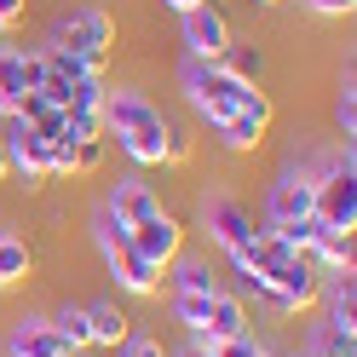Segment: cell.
Masks as SVG:
<instances>
[{
    "mask_svg": "<svg viewBox=\"0 0 357 357\" xmlns=\"http://www.w3.org/2000/svg\"><path fill=\"white\" fill-rule=\"evenodd\" d=\"M127 236H132V225H127L121 213H109V208H104V213H98V248H121Z\"/></svg>",
    "mask_w": 357,
    "mask_h": 357,
    "instance_id": "cell-24",
    "label": "cell"
},
{
    "mask_svg": "<svg viewBox=\"0 0 357 357\" xmlns=\"http://www.w3.org/2000/svg\"><path fill=\"white\" fill-rule=\"evenodd\" d=\"M132 248H139L150 265H162V271H167V265H173V254H185V225H178V219L167 213V208H155L150 219H139V225H132Z\"/></svg>",
    "mask_w": 357,
    "mask_h": 357,
    "instance_id": "cell-8",
    "label": "cell"
},
{
    "mask_svg": "<svg viewBox=\"0 0 357 357\" xmlns=\"http://www.w3.org/2000/svg\"><path fill=\"white\" fill-rule=\"evenodd\" d=\"M328 334H351L357 340V282H351V271H334V282H328Z\"/></svg>",
    "mask_w": 357,
    "mask_h": 357,
    "instance_id": "cell-17",
    "label": "cell"
},
{
    "mask_svg": "<svg viewBox=\"0 0 357 357\" xmlns=\"http://www.w3.org/2000/svg\"><path fill=\"white\" fill-rule=\"evenodd\" d=\"M70 357H93V351H70Z\"/></svg>",
    "mask_w": 357,
    "mask_h": 357,
    "instance_id": "cell-34",
    "label": "cell"
},
{
    "mask_svg": "<svg viewBox=\"0 0 357 357\" xmlns=\"http://www.w3.org/2000/svg\"><path fill=\"white\" fill-rule=\"evenodd\" d=\"M40 75H47V63H40V52H17L12 40H0V116H17V104H24V93H35Z\"/></svg>",
    "mask_w": 357,
    "mask_h": 357,
    "instance_id": "cell-7",
    "label": "cell"
},
{
    "mask_svg": "<svg viewBox=\"0 0 357 357\" xmlns=\"http://www.w3.org/2000/svg\"><path fill=\"white\" fill-rule=\"evenodd\" d=\"M248 6H282V0H248Z\"/></svg>",
    "mask_w": 357,
    "mask_h": 357,
    "instance_id": "cell-33",
    "label": "cell"
},
{
    "mask_svg": "<svg viewBox=\"0 0 357 357\" xmlns=\"http://www.w3.org/2000/svg\"><path fill=\"white\" fill-rule=\"evenodd\" d=\"M317 213V185H311V173H282L271 196H265V219L271 225H300V219Z\"/></svg>",
    "mask_w": 357,
    "mask_h": 357,
    "instance_id": "cell-9",
    "label": "cell"
},
{
    "mask_svg": "<svg viewBox=\"0 0 357 357\" xmlns=\"http://www.w3.org/2000/svg\"><path fill=\"white\" fill-rule=\"evenodd\" d=\"M208 300L213 294H173V323H185L196 340H202V328H208Z\"/></svg>",
    "mask_w": 357,
    "mask_h": 357,
    "instance_id": "cell-21",
    "label": "cell"
},
{
    "mask_svg": "<svg viewBox=\"0 0 357 357\" xmlns=\"http://www.w3.org/2000/svg\"><path fill=\"white\" fill-rule=\"evenodd\" d=\"M6 357H70V346L58 340L52 317H24L6 334Z\"/></svg>",
    "mask_w": 357,
    "mask_h": 357,
    "instance_id": "cell-12",
    "label": "cell"
},
{
    "mask_svg": "<svg viewBox=\"0 0 357 357\" xmlns=\"http://www.w3.org/2000/svg\"><path fill=\"white\" fill-rule=\"evenodd\" d=\"M334 127H340L346 144H351V132H357V93H351V75L340 81V98H334Z\"/></svg>",
    "mask_w": 357,
    "mask_h": 357,
    "instance_id": "cell-23",
    "label": "cell"
},
{
    "mask_svg": "<svg viewBox=\"0 0 357 357\" xmlns=\"http://www.w3.org/2000/svg\"><path fill=\"white\" fill-rule=\"evenodd\" d=\"M104 208L121 213L127 225H139V219H150L155 208H162V196H155L144 178H116V185H109V196H104Z\"/></svg>",
    "mask_w": 357,
    "mask_h": 357,
    "instance_id": "cell-14",
    "label": "cell"
},
{
    "mask_svg": "<svg viewBox=\"0 0 357 357\" xmlns=\"http://www.w3.org/2000/svg\"><path fill=\"white\" fill-rule=\"evenodd\" d=\"M178 357H208V346H202V340H190V346L178 351Z\"/></svg>",
    "mask_w": 357,
    "mask_h": 357,
    "instance_id": "cell-32",
    "label": "cell"
},
{
    "mask_svg": "<svg viewBox=\"0 0 357 357\" xmlns=\"http://www.w3.org/2000/svg\"><path fill=\"white\" fill-rule=\"evenodd\" d=\"M317 219L328 231H357V173H351V150L340 155V167H328L317 178Z\"/></svg>",
    "mask_w": 357,
    "mask_h": 357,
    "instance_id": "cell-4",
    "label": "cell"
},
{
    "mask_svg": "<svg viewBox=\"0 0 357 357\" xmlns=\"http://www.w3.org/2000/svg\"><path fill=\"white\" fill-rule=\"evenodd\" d=\"M317 357H357V340H351V334H317Z\"/></svg>",
    "mask_w": 357,
    "mask_h": 357,
    "instance_id": "cell-26",
    "label": "cell"
},
{
    "mask_svg": "<svg viewBox=\"0 0 357 357\" xmlns=\"http://www.w3.org/2000/svg\"><path fill=\"white\" fill-rule=\"evenodd\" d=\"M311 265H317L323 277H334V271H351V236L346 231H328V225H317V236H311Z\"/></svg>",
    "mask_w": 357,
    "mask_h": 357,
    "instance_id": "cell-18",
    "label": "cell"
},
{
    "mask_svg": "<svg viewBox=\"0 0 357 357\" xmlns=\"http://www.w3.org/2000/svg\"><path fill=\"white\" fill-rule=\"evenodd\" d=\"M185 155H190V132L167 121V162H185Z\"/></svg>",
    "mask_w": 357,
    "mask_h": 357,
    "instance_id": "cell-28",
    "label": "cell"
},
{
    "mask_svg": "<svg viewBox=\"0 0 357 357\" xmlns=\"http://www.w3.org/2000/svg\"><path fill=\"white\" fill-rule=\"evenodd\" d=\"M167 12H190V6H202V0H162Z\"/></svg>",
    "mask_w": 357,
    "mask_h": 357,
    "instance_id": "cell-31",
    "label": "cell"
},
{
    "mask_svg": "<svg viewBox=\"0 0 357 357\" xmlns=\"http://www.w3.org/2000/svg\"><path fill=\"white\" fill-rule=\"evenodd\" d=\"M219 63H225L231 75H242V81H254V86H259V70H265V58H259V47H236V40H231V52L219 58Z\"/></svg>",
    "mask_w": 357,
    "mask_h": 357,
    "instance_id": "cell-22",
    "label": "cell"
},
{
    "mask_svg": "<svg viewBox=\"0 0 357 357\" xmlns=\"http://www.w3.org/2000/svg\"><path fill=\"white\" fill-rule=\"evenodd\" d=\"M173 294H213L219 288V277H213V265L202 259V254H173Z\"/></svg>",
    "mask_w": 357,
    "mask_h": 357,
    "instance_id": "cell-19",
    "label": "cell"
},
{
    "mask_svg": "<svg viewBox=\"0 0 357 357\" xmlns=\"http://www.w3.org/2000/svg\"><path fill=\"white\" fill-rule=\"evenodd\" d=\"M86 334H93V351L98 346L109 351V346H121L127 334H132V317H127L116 300H93V305H86Z\"/></svg>",
    "mask_w": 357,
    "mask_h": 357,
    "instance_id": "cell-15",
    "label": "cell"
},
{
    "mask_svg": "<svg viewBox=\"0 0 357 357\" xmlns=\"http://www.w3.org/2000/svg\"><path fill=\"white\" fill-rule=\"evenodd\" d=\"M116 351H121V357H173L162 340H155V334H127V340H121Z\"/></svg>",
    "mask_w": 357,
    "mask_h": 357,
    "instance_id": "cell-25",
    "label": "cell"
},
{
    "mask_svg": "<svg viewBox=\"0 0 357 357\" xmlns=\"http://www.w3.org/2000/svg\"><path fill=\"white\" fill-rule=\"evenodd\" d=\"M178 81H185V93H190V109H196V116H202L208 127L231 121L236 109H248V98L259 93L254 81H242V75H231V70H225V63H208V58H185Z\"/></svg>",
    "mask_w": 357,
    "mask_h": 357,
    "instance_id": "cell-2",
    "label": "cell"
},
{
    "mask_svg": "<svg viewBox=\"0 0 357 357\" xmlns=\"http://www.w3.org/2000/svg\"><path fill=\"white\" fill-rule=\"evenodd\" d=\"M35 271V248H29V236L24 231H12V225H0V288H17Z\"/></svg>",
    "mask_w": 357,
    "mask_h": 357,
    "instance_id": "cell-16",
    "label": "cell"
},
{
    "mask_svg": "<svg viewBox=\"0 0 357 357\" xmlns=\"http://www.w3.org/2000/svg\"><path fill=\"white\" fill-rule=\"evenodd\" d=\"M47 47L75 52V58L93 63V70H104V58L116 52V17H109L98 0H86V6H70V12H58V17H52Z\"/></svg>",
    "mask_w": 357,
    "mask_h": 357,
    "instance_id": "cell-3",
    "label": "cell"
},
{
    "mask_svg": "<svg viewBox=\"0 0 357 357\" xmlns=\"http://www.w3.org/2000/svg\"><path fill=\"white\" fill-rule=\"evenodd\" d=\"M202 231H208V242L219 254H236L242 242L254 236V213L236 202V196H225V190H213V196H202Z\"/></svg>",
    "mask_w": 357,
    "mask_h": 357,
    "instance_id": "cell-6",
    "label": "cell"
},
{
    "mask_svg": "<svg viewBox=\"0 0 357 357\" xmlns=\"http://www.w3.org/2000/svg\"><path fill=\"white\" fill-rule=\"evenodd\" d=\"M104 265H109V277H116L121 294L150 300L155 288H162V265H150L139 248H132V242H121V248H104Z\"/></svg>",
    "mask_w": 357,
    "mask_h": 357,
    "instance_id": "cell-11",
    "label": "cell"
},
{
    "mask_svg": "<svg viewBox=\"0 0 357 357\" xmlns=\"http://www.w3.org/2000/svg\"><path fill=\"white\" fill-rule=\"evenodd\" d=\"M271 116H277L271 93H254L248 109H236V116H231V121H219L213 132H219V144H225V150L248 155V150H259V139H265V127H271Z\"/></svg>",
    "mask_w": 357,
    "mask_h": 357,
    "instance_id": "cell-10",
    "label": "cell"
},
{
    "mask_svg": "<svg viewBox=\"0 0 357 357\" xmlns=\"http://www.w3.org/2000/svg\"><path fill=\"white\" fill-rule=\"evenodd\" d=\"M0 178H12V155H6V132H0Z\"/></svg>",
    "mask_w": 357,
    "mask_h": 357,
    "instance_id": "cell-30",
    "label": "cell"
},
{
    "mask_svg": "<svg viewBox=\"0 0 357 357\" xmlns=\"http://www.w3.org/2000/svg\"><path fill=\"white\" fill-rule=\"evenodd\" d=\"M236 334H248V305H242V294H225V288H213L202 346H208V340H236Z\"/></svg>",
    "mask_w": 357,
    "mask_h": 357,
    "instance_id": "cell-13",
    "label": "cell"
},
{
    "mask_svg": "<svg viewBox=\"0 0 357 357\" xmlns=\"http://www.w3.org/2000/svg\"><path fill=\"white\" fill-rule=\"evenodd\" d=\"M52 328L70 351H93V334H86V305H58L52 311Z\"/></svg>",
    "mask_w": 357,
    "mask_h": 357,
    "instance_id": "cell-20",
    "label": "cell"
},
{
    "mask_svg": "<svg viewBox=\"0 0 357 357\" xmlns=\"http://www.w3.org/2000/svg\"><path fill=\"white\" fill-rule=\"evenodd\" d=\"M104 132L139 167H162L167 162V116L139 93V86H116V93H104Z\"/></svg>",
    "mask_w": 357,
    "mask_h": 357,
    "instance_id": "cell-1",
    "label": "cell"
},
{
    "mask_svg": "<svg viewBox=\"0 0 357 357\" xmlns=\"http://www.w3.org/2000/svg\"><path fill=\"white\" fill-rule=\"evenodd\" d=\"M24 12H29V0H0V35L24 24Z\"/></svg>",
    "mask_w": 357,
    "mask_h": 357,
    "instance_id": "cell-29",
    "label": "cell"
},
{
    "mask_svg": "<svg viewBox=\"0 0 357 357\" xmlns=\"http://www.w3.org/2000/svg\"><path fill=\"white\" fill-rule=\"evenodd\" d=\"M178 29H185V52L190 58H208V63H219L231 52V17L213 6V0H202V6H190V12H178Z\"/></svg>",
    "mask_w": 357,
    "mask_h": 357,
    "instance_id": "cell-5",
    "label": "cell"
},
{
    "mask_svg": "<svg viewBox=\"0 0 357 357\" xmlns=\"http://www.w3.org/2000/svg\"><path fill=\"white\" fill-rule=\"evenodd\" d=\"M300 6H305L311 17H351L357 0H300Z\"/></svg>",
    "mask_w": 357,
    "mask_h": 357,
    "instance_id": "cell-27",
    "label": "cell"
}]
</instances>
